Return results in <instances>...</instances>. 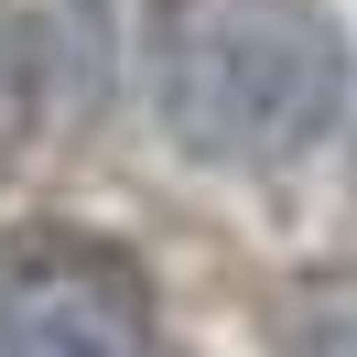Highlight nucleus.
Segmentation results:
<instances>
[{
  "label": "nucleus",
  "mask_w": 357,
  "mask_h": 357,
  "mask_svg": "<svg viewBox=\"0 0 357 357\" xmlns=\"http://www.w3.org/2000/svg\"><path fill=\"white\" fill-rule=\"evenodd\" d=\"M141 87L174 152L217 174H271L325 141L347 98V44L314 0H152Z\"/></svg>",
  "instance_id": "obj_1"
},
{
  "label": "nucleus",
  "mask_w": 357,
  "mask_h": 357,
  "mask_svg": "<svg viewBox=\"0 0 357 357\" xmlns=\"http://www.w3.org/2000/svg\"><path fill=\"white\" fill-rule=\"evenodd\" d=\"M0 357H152V282L130 249L33 227L0 249Z\"/></svg>",
  "instance_id": "obj_2"
},
{
  "label": "nucleus",
  "mask_w": 357,
  "mask_h": 357,
  "mask_svg": "<svg viewBox=\"0 0 357 357\" xmlns=\"http://www.w3.org/2000/svg\"><path fill=\"white\" fill-rule=\"evenodd\" d=\"M33 119H44V44H33L22 11H0V174L22 162Z\"/></svg>",
  "instance_id": "obj_3"
}]
</instances>
